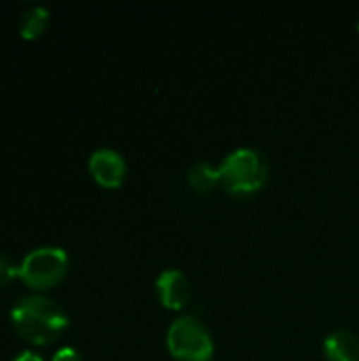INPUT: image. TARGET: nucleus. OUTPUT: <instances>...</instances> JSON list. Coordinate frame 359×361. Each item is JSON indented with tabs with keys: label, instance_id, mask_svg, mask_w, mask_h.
Segmentation results:
<instances>
[{
	"label": "nucleus",
	"instance_id": "obj_1",
	"mask_svg": "<svg viewBox=\"0 0 359 361\" xmlns=\"http://www.w3.org/2000/svg\"><path fill=\"white\" fill-rule=\"evenodd\" d=\"M13 330L30 345L44 347L55 343L68 328L63 309L47 296H25L8 313Z\"/></svg>",
	"mask_w": 359,
	"mask_h": 361
},
{
	"label": "nucleus",
	"instance_id": "obj_2",
	"mask_svg": "<svg viewBox=\"0 0 359 361\" xmlns=\"http://www.w3.org/2000/svg\"><path fill=\"white\" fill-rule=\"evenodd\" d=\"M220 169V186L233 197H250L258 192L269 180V163L254 148L233 150Z\"/></svg>",
	"mask_w": 359,
	"mask_h": 361
},
{
	"label": "nucleus",
	"instance_id": "obj_3",
	"mask_svg": "<svg viewBox=\"0 0 359 361\" xmlns=\"http://www.w3.org/2000/svg\"><path fill=\"white\" fill-rule=\"evenodd\" d=\"M167 351L178 361H209L214 355V341L207 328L193 315L176 319L167 330Z\"/></svg>",
	"mask_w": 359,
	"mask_h": 361
},
{
	"label": "nucleus",
	"instance_id": "obj_4",
	"mask_svg": "<svg viewBox=\"0 0 359 361\" xmlns=\"http://www.w3.org/2000/svg\"><path fill=\"white\" fill-rule=\"evenodd\" d=\"M68 264L61 247H38L19 262V279L32 290H49L66 277Z\"/></svg>",
	"mask_w": 359,
	"mask_h": 361
},
{
	"label": "nucleus",
	"instance_id": "obj_5",
	"mask_svg": "<svg viewBox=\"0 0 359 361\" xmlns=\"http://www.w3.org/2000/svg\"><path fill=\"white\" fill-rule=\"evenodd\" d=\"M89 173L104 188H118L127 176L125 159L112 148H99L89 157Z\"/></svg>",
	"mask_w": 359,
	"mask_h": 361
},
{
	"label": "nucleus",
	"instance_id": "obj_6",
	"mask_svg": "<svg viewBox=\"0 0 359 361\" xmlns=\"http://www.w3.org/2000/svg\"><path fill=\"white\" fill-rule=\"evenodd\" d=\"M157 296L169 311H182L190 302V281L178 269H167L157 277Z\"/></svg>",
	"mask_w": 359,
	"mask_h": 361
},
{
	"label": "nucleus",
	"instance_id": "obj_7",
	"mask_svg": "<svg viewBox=\"0 0 359 361\" xmlns=\"http://www.w3.org/2000/svg\"><path fill=\"white\" fill-rule=\"evenodd\" d=\"M324 355L328 361H359V341L349 330H336L324 341Z\"/></svg>",
	"mask_w": 359,
	"mask_h": 361
},
{
	"label": "nucleus",
	"instance_id": "obj_8",
	"mask_svg": "<svg viewBox=\"0 0 359 361\" xmlns=\"http://www.w3.org/2000/svg\"><path fill=\"white\" fill-rule=\"evenodd\" d=\"M188 186L197 192H212L216 186H220V169L212 163L199 161L195 163L186 173Z\"/></svg>",
	"mask_w": 359,
	"mask_h": 361
},
{
	"label": "nucleus",
	"instance_id": "obj_9",
	"mask_svg": "<svg viewBox=\"0 0 359 361\" xmlns=\"http://www.w3.org/2000/svg\"><path fill=\"white\" fill-rule=\"evenodd\" d=\"M49 25V11L44 6H30L19 17V32L25 40L38 38Z\"/></svg>",
	"mask_w": 359,
	"mask_h": 361
},
{
	"label": "nucleus",
	"instance_id": "obj_10",
	"mask_svg": "<svg viewBox=\"0 0 359 361\" xmlns=\"http://www.w3.org/2000/svg\"><path fill=\"white\" fill-rule=\"evenodd\" d=\"M17 277H19V264L11 256L0 254V286H8Z\"/></svg>",
	"mask_w": 359,
	"mask_h": 361
},
{
	"label": "nucleus",
	"instance_id": "obj_11",
	"mask_svg": "<svg viewBox=\"0 0 359 361\" xmlns=\"http://www.w3.org/2000/svg\"><path fill=\"white\" fill-rule=\"evenodd\" d=\"M53 361H83V355L72 347H63L53 355Z\"/></svg>",
	"mask_w": 359,
	"mask_h": 361
},
{
	"label": "nucleus",
	"instance_id": "obj_12",
	"mask_svg": "<svg viewBox=\"0 0 359 361\" xmlns=\"http://www.w3.org/2000/svg\"><path fill=\"white\" fill-rule=\"evenodd\" d=\"M13 361H44L38 353H34V351H23V353H19L17 357Z\"/></svg>",
	"mask_w": 359,
	"mask_h": 361
},
{
	"label": "nucleus",
	"instance_id": "obj_13",
	"mask_svg": "<svg viewBox=\"0 0 359 361\" xmlns=\"http://www.w3.org/2000/svg\"><path fill=\"white\" fill-rule=\"evenodd\" d=\"M358 30H359V19H358Z\"/></svg>",
	"mask_w": 359,
	"mask_h": 361
}]
</instances>
